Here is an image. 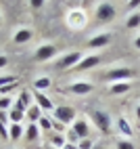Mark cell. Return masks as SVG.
<instances>
[{
  "mask_svg": "<svg viewBox=\"0 0 140 149\" xmlns=\"http://www.w3.org/2000/svg\"><path fill=\"white\" fill-rule=\"evenodd\" d=\"M94 15H96V21H98V23H109V21H113L115 15H117L115 4H111V2H98Z\"/></svg>",
  "mask_w": 140,
  "mask_h": 149,
  "instance_id": "obj_2",
  "label": "cell"
},
{
  "mask_svg": "<svg viewBox=\"0 0 140 149\" xmlns=\"http://www.w3.org/2000/svg\"><path fill=\"white\" fill-rule=\"evenodd\" d=\"M134 46H136L138 51H140V36H136V38H134Z\"/></svg>",
  "mask_w": 140,
  "mask_h": 149,
  "instance_id": "obj_36",
  "label": "cell"
},
{
  "mask_svg": "<svg viewBox=\"0 0 140 149\" xmlns=\"http://www.w3.org/2000/svg\"><path fill=\"white\" fill-rule=\"evenodd\" d=\"M88 23V15L84 8H71L67 13V25L73 27V29H84Z\"/></svg>",
  "mask_w": 140,
  "mask_h": 149,
  "instance_id": "obj_3",
  "label": "cell"
},
{
  "mask_svg": "<svg viewBox=\"0 0 140 149\" xmlns=\"http://www.w3.org/2000/svg\"><path fill=\"white\" fill-rule=\"evenodd\" d=\"M54 120L61 122V124H73L75 122V109L73 107H67V105H59L54 107Z\"/></svg>",
  "mask_w": 140,
  "mask_h": 149,
  "instance_id": "obj_4",
  "label": "cell"
},
{
  "mask_svg": "<svg viewBox=\"0 0 140 149\" xmlns=\"http://www.w3.org/2000/svg\"><path fill=\"white\" fill-rule=\"evenodd\" d=\"M71 130L79 136V141H82V139H90V126H88L86 120H75L73 126H71Z\"/></svg>",
  "mask_w": 140,
  "mask_h": 149,
  "instance_id": "obj_11",
  "label": "cell"
},
{
  "mask_svg": "<svg viewBox=\"0 0 140 149\" xmlns=\"http://www.w3.org/2000/svg\"><path fill=\"white\" fill-rule=\"evenodd\" d=\"M65 149H77V145H69V143H67V145H65Z\"/></svg>",
  "mask_w": 140,
  "mask_h": 149,
  "instance_id": "obj_38",
  "label": "cell"
},
{
  "mask_svg": "<svg viewBox=\"0 0 140 149\" xmlns=\"http://www.w3.org/2000/svg\"><path fill=\"white\" fill-rule=\"evenodd\" d=\"M130 88H132V84H130V82H115V84H111L109 93H111V95H126Z\"/></svg>",
  "mask_w": 140,
  "mask_h": 149,
  "instance_id": "obj_18",
  "label": "cell"
},
{
  "mask_svg": "<svg viewBox=\"0 0 140 149\" xmlns=\"http://www.w3.org/2000/svg\"><path fill=\"white\" fill-rule=\"evenodd\" d=\"M38 136H40V126L38 124H27L25 126V141L27 143H34Z\"/></svg>",
  "mask_w": 140,
  "mask_h": 149,
  "instance_id": "obj_16",
  "label": "cell"
},
{
  "mask_svg": "<svg viewBox=\"0 0 140 149\" xmlns=\"http://www.w3.org/2000/svg\"><path fill=\"white\" fill-rule=\"evenodd\" d=\"M29 99H32V95H29L27 91H23L21 95H19V103H21V105L27 109V107H29Z\"/></svg>",
  "mask_w": 140,
  "mask_h": 149,
  "instance_id": "obj_28",
  "label": "cell"
},
{
  "mask_svg": "<svg viewBox=\"0 0 140 149\" xmlns=\"http://www.w3.org/2000/svg\"><path fill=\"white\" fill-rule=\"evenodd\" d=\"M23 134H25L23 124H11L8 126V139H11V141H19Z\"/></svg>",
  "mask_w": 140,
  "mask_h": 149,
  "instance_id": "obj_17",
  "label": "cell"
},
{
  "mask_svg": "<svg viewBox=\"0 0 140 149\" xmlns=\"http://www.w3.org/2000/svg\"><path fill=\"white\" fill-rule=\"evenodd\" d=\"M34 95V99H36V105L42 109V111H54V105H52V101L48 99L44 93H38V91H34L32 93Z\"/></svg>",
  "mask_w": 140,
  "mask_h": 149,
  "instance_id": "obj_10",
  "label": "cell"
},
{
  "mask_svg": "<svg viewBox=\"0 0 140 149\" xmlns=\"http://www.w3.org/2000/svg\"><path fill=\"white\" fill-rule=\"evenodd\" d=\"M117 130L121 132L123 139H132V136H134V128H132V124H130L123 116H119V118H117Z\"/></svg>",
  "mask_w": 140,
  "mask_h": 149,
  "instance_id": "obj_12",
  "label": "cell"
},
{
  "mask_svg": "<svg viewBox=\"0 0 140 149\" xmlns=\"http://www.w3.org/2000/svg\"><path fill=\"white\" fill-rule=\"evenodd\" d=\"M57 53H59V48L54 44H40L38 51L34 53V61H50Z\"/></svg>",
  "mask_w": 140,
  "mask_h": 149,
  "instance_id": "obj_7",
  "label": "cell"
},
{
  "mask_svg": "<svg viewBox=\"0 0 140 149\" xmlns=\"http://www.w3.org/2000/svg\"><path fill=\"white\" fill-rule=\"evenodd\" d=\"M17 84H19V82H15V84H8V86H2V88H0V95H4V97H6V93L15 91V88H17Z\"/></svg>",
  "mask_w": 140,
  "mask_h": 149,
  "instance_id": "obj_31",
  "label": "cell"
},
{
  "mask_svg": "<svg viewBox=\"0 0 140 149\" xmlns=\"http://www.w3.org/2000/svg\"><path fill=\"white\" fill-rule=\"evenodd\" d=\"M115 149H136V145L132 143V139H121L115 143Z\"/></svg>",
  "mask_w": 140,
  "mask_h": 149,
  "instance_id": "obj_24",
  "label": "cell"
},
{
  "mask_svg": "<svg viewBox=\"0 0 140 149\" xmlns=\"http://www.w3.org/2000/svg\"><path fill=\"white\" fill-rule=\"evenodd\" d=\"M32 40V29H27V27H21V29H17L15 36H13V42L15 44H25Z\"/></svg>",
  "mask_w": 140,
  "mask_h": 149,
  "instance_id": "obj_14",
  "label": "cell"
},
{
  "mask_svg": "<svg viewBox=\"0 0 140 149\" xmlns=\"http://www.w3.org/2000/svg\"><path fill=\"white\" fill-rule=\"evenodd\" d=\"M92 91H94V84H90V82H73L69 86V93H73V95H90Z\"/></svg>",
  "mask_w": 140,
  "mask_h": 149,
  "instance_id": "obj_13",
  "label": "cell"
},
{
  "mask_svg": "<svg viewBox=\"0 0 140 149\" xmlns=\"http://www.w3.org/2000/svg\"><path fill=\"white\" fill-rule=\"evenodd\" d=\"M23 118H25V111H21V109H17V107H13L11 111H8V120H11V124H21Z\"/></svg>",
  "mask_w": 140,
  "mask_h": 149,
  "instance_id": "obj_20",
  "label": "cell"
},
{
  "mask_svg": "<svg viewBox=\"0 0 140 149\" xmlns=\"http://www.w3.org/2000/svg\"><path fill=\"white\" fill-rule=\"evenodd\" d=\"M0 141H8V128H6L4 113H0Z\"/></svg>",
  "mask_w": 140,
  "mask_h": 149,
  "instance_id": "obj_22",
  "label": "cell"
},
{
  "mask_svg": "<svg viewBox=\"0 0 140 149\" xmlns=\"http://www.w3.org/2000/svg\"><path fill=\"white\" fill-rule=\"evenodd\" d=\"M6 63H8V59H6L4 55H0V69H2V67H4Z\"/></svg>",
  "mask_w": 140,
  "mask_h": 149,
  "instance_id": "obj_35",
  "label": "cell"
},
{
  "mask_svg": "<svg viewBox=\"0 0 140 149\" xmlns=\"http://www.w3.org/2000/svg\"><path fill=\"white\" fill-rule=\"evenodd\" d=\"M140 6V0H130L128 2V8H138Z\"/></svg>",
  "mask_w": 140,
  "mask_h": 149,
  "instance_id": "obj_34",
  "label": "cell"
},
{
  "mask_svg": "<svg viewBox=\"0 0 140 149\" xmlns=\"http://www.w3.org/2000/svg\"><path fill=\"white\" fill-rule=\"evenodd\" d=\"M52 128H54V130H59V134H61V132L65 130V124H61V122H57V120H52Z\"/></svg>",
  "mask_w": 140,
  "mask_h": 149,
  "instance_id": "obj_32",
  "label": "cell"
},
{
  "mask_svg": "<svg viewBox=\"0 0 140 149\" xmlns=\"http://www.w3.org/2000/svg\"><path fill=\"white\" fill-rule=\"evenodd\" d=\"M25 116H27L29 124H38V122H40V118H42L44 113H42V109H40L38 105H29V107H27V111H25Z\"/></svg>",
  "mask_w": 140,
  "mask_h": 149,
  "instance_id": "obj_15",
  "label": "cell"
},
{
  "mask_svg": "<svg viewBox=\"0 0 140 149\" xmlns=\"http://www.w3.org/2000/svg\"><path fill=\"white\" fill-rule=\"evenodd\" d=\"M90 120H92V124L103 134H107L109 128H111V116H109L107 111H103V109H92V111H90Z\"/></svg>",
  "mask_w": 140,
  "mask_h": 149,
  "instance_id": "obj_1",
  "label": "cell"
},
{
  "mask_svg": "<svg viewBox=\"0 0 140 149\" xmlns=\"http://www.w3.org/2000/svg\"><path fill=\"white\" fill-rule=\"evenodd\" d=\"M94 141H92V139H82V141H79L77 143V149H94Z\"/></svg>",
  "mask_w": 140,
  "mask_h": 149,
  "instance_id": "obj_26",
  "label": "cell"
},
{
  "mask_svg": "<svg viewBox=\"0 0 140 149\" xmlns=\"http://www.w3.org/2000/svg\"><path fill=\"white\" fill-rule=\"evenodd\" d=\"M29 4H32L34 8H40V6H44V0H32Z\"/></svg>",
  "mask_w": 140,
  "mask_h": 149,
  "instance_id": "obj_33",
  "label": "cell"
},
{
  "mask_svg": "<svg viewBox=\"0 0 140 149\" xmlns=\"http://www.w3.org/2000/svg\"><path fill=\"white\" fill-rule=\"evenodd\" d=\"M126 27H130V29L140 27V11H138V13H132V15L126 19Z\"/></svg>",
  "mask_w": 140,
  "mask_h": 149,
  "instance_id": "obj_21",
  "label": "cell"
},
{
  "mask_svg": "<svg viewBox=\"0 0 140 149\" xmlns=\"http://www.w3.org/2000/svg\"><path fill=\"white\" fill-rule=\"evenodd\" d=\"M34 88L38 93H44V91H48L50 88V78H46V76H42V78H36L34 80Z\"/></svg>",
  "mask_w": 140,
  "mask_h": 149,
  "instance_id": "obj_19",
  "label": "cell"
},
{
  "mask_svg": "<svg viewBox=\"0 0 140 149\" xmlns=\"http://www.w3.org/2000/svg\"><path fill=\"white\" fill-rule=\"evenodd\" d=\"M84 59V55L79 53V51H71V53H67V55H63L61 59L57 61V67L59 69H69V67H75L79 61Z\"/></svg>",
  "mask_w": 140,
  "mask_h": 149,
  "instance_id": "obj_6",
  "label": "cell"
},
{
  "mask_svg": "<svg viewBox=\"0 0 140 149\" xmlns=\"http://www.w3.org/2000/svg\"><path fill=\"white\" fill-rule=\"evenodd\" d=\"M109 42H111V34H96V36H92L88 40V46L90 48H94V51H98V48H105Z\"/></svg>",
  "mask_w": 140,
  "mask_h": 149,
  "instance_id": "obj_9",
  "label": "cell"
},
{
  "mask_svg": "<svg viewBox=\"0 0 140 149\" xmlns=\"http://www.w3.org/2000/svg\"><path fill=\"white\" fill-rule=\"evenodd\" d=\"M136 118H138V122H140V105L136 107Z\"/></svg>",
  "mask_w": 140,
  "mask_h": 149,
  "instance_id": "obj_37",
  "label": "cell"
},
{
  "mask_svg": "<svg viewBox=\"0 0 140 149\" xmlns=\"http://www.w3.org/2000/svg\"><path fill=\"white\" fill-rule=\"evenodd\" d=\"M98 63H101V57L98 55H86L82 61H79L73 69L75 72H86V69H92V67H96Z\"/></svg>",
  "mask_w": 140,
  "mask_h": 149,
  "instance_id": "obj_8",
  "label": "cell"
},
{
  "mask_svg": "<svg viewBox=\"0 0 140 149\" xmlns=\"http://www.w3.org/2000/svg\"><path fill=\"white\" fill-rule=\"evenodd\" d=\"M38 126L42 128V130H50V128H52V120H48L46 116H42V118H40V122H38Z\"/></svg>",
  "mask_w": 140,
  "mask_h": 149,
  "instance_id": "obj_27",
  "label": "cell"
},
{
  "mask_svg": "<svg viewBox=\"0 0 140 149\" xmlns=\"http://www.w3.org/2000/svg\"><path fill=\"white\" fill-rule=\"evenodd\" d=\"M67 143H69V145H77V143H79V136H77L73 130H69V132H67Z\"/></svg>",
  "mask_w": 140,
  "mask_h": 149,
  "instance_id": "obj_30",
  "label": "cell"
},
{
  "mask_svg": "<svg viewBox=\"0 0 140 149\" xmlns=\"http://www.w3.org/2000/svg\"><path fill=\"white\" fill-rule=\"evenodd\" d=\"M132 76H134V72L130 67H115V69H109V72H107V80L111 84H115V82H128Z\"/></svg>",
  "mask_w": 140,
  "mask_h": 149,
  "instance_id": "obj_5",
  "label": "cell"
},
{
  "mask_svg": "<svg viewBox=\"0 0 140 149\" xmlns=\"http://www.w3.org/2000/svg\"><path fill=\"white\" fill-rule=\"evenodd\" d=\"M11 105H13V99L8 97V95L6 97H0V109H8Z\"/></svg>",
  "mask_w": 140,
  "mask_h": 149,
  "instance_id": "obj_29",
  "label": "cell"
},
{
  "mask_svg": "<svg viewBox=\"0 0 140 149\" xmlns=\"http://www.w3.org/2000/svg\"><path fill=\"white\" fill-rule=\"evenodd\" d=\"M15 82H19L17 76H0V88H2V86H8V84H15Z\"/></svg>",
  "mask_w": 140,
  "mask_h": 149,
  "instance_id": "obj_25",
  "label": "cell"
},
{
  "mask_svg": "<svg viewBox=\"0 0 140 149\" xmlns=\"http://www.w3.org/2000/svg\"><path fill=\"white\" fill-rule=\"evenodd\" d=\"M52 145H54V149H65L67 139H65L63 134H54V136H52Z\"/></svg>",
  "mask_w": 140,
  "mask_h": 149,
  "instance_id": "obj_23",
  "label": "cell"
}]
</instances>
